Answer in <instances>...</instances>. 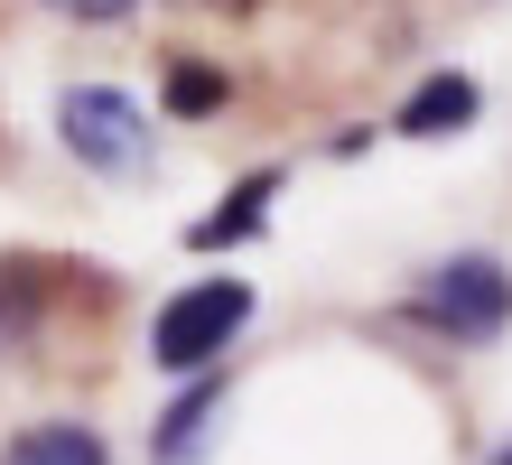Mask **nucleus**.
Returning a JSON list of instances; mask_svg holds the SVG:
<instances>
[{
  "mask_svg": "<svg viewBox=\"0 0 512 465\" xmlns=\"http://www.w3.org/2000/svg\"><path fill=\"white\" fill-rule=\"evenodd\" d=\"M410 317L429 335H447V345H494L512 326V270L494 252H457L410 289Z\"/></svg>",
  "mask_w": 512,
  "mask_h": 465,
  "instance_id": "f257e3e1",
  "label": "nucleus"
},
{
  "mask_svg": "<svg viewBox=\"0 0 512 465\" xmlns=\"http://www.w3.org/2000/svg\"><path fill=\"white\" fill-rule=\"evenodd\" d=\"M243 317H252V279H196V289H177L159 307L149 363H159V372H215L224 345L243 335Z\"/></svg>",
  "mask_w": 512,
  "mask_h": 465,
  "instance_id": "f03ea898",
  "label": "nucleus"
},
{
  "mask_svg": "<svg viewBox=\"0 0 512 465\" xmlns=\"http://www.w3.org/2000/svg\"><path fill=\"white\" fill-rule=\"evenodd\" d=\"M56 140H66L84 168H103V177L149 168V112L122 84H75L66 103H56Z\"/></svg>",
  "mask_w": 512,
  "mask_h": 465,
  "instance_id": "7ed1b4c3",
  "label": "nucleus"
},
{
  "mask_svg": "<svg viewBox=\"0 0 512 465\" xmlns=\"http://www.w3.org/2000/svg\"><path fill=\"white\" fill-rule=\"evenodd\" d=\"M270 196H280V168L243 177V186H233V196H224L215 214H196V224H187V252H243V242H261V224H270Z\"/></svg>",
  "mask_w": 512,
  "mask_h": 465,
  "instance_id": "20e7f679",
  "label": "nucleus"
},
{
  "mask_svg": "<svg viewBox=\"0 0 512 465\" xmlns=\"http://www.w3.org/2000/svg\"><path fill=\"white\" fill-rule=\"evenodd\" d=\"M475 112H485L475 75H429V84H419L401 112H391V131H401V140H447V131H466Z\"/></svg>",
  "mask_w": 512,
  "mask_h": 465,
  "instance_id": "39448f33",
  "label": "nucleus"
},
{
  "mask_svg": "<svg viewBox=\"0 0 512 465\" xmlns=\"http://www.w3.org/2000/svg\"><path fill=\"white\" fill-rule=\"evenodd\" d=\"M215 419H224V382H215V372H196V382L177 391V410L159 419L149 456H159V465H196V447H205V428H215Z\"/></svg>",
  "mask_w": 512,
  "mask_h": 465,
  "instance_id": "423d86ee",
  "label": "nucleus"
},
{
  "mask_svg": "<svg viewBox=\"0 0 512 465\" xmlns=\"http://www.w3.org/2000/svg\"><path fill=\"white\" fill-rule=\"evenodd\" d=\"M0 465H112L94 428H75V419H38V428H19L10 447H0Z\"/></svg>",
  "mask_w": 512,
  "mask_h": 465,
  "instance_id": "0eeeda50",
  "label": "nucleus"
},
{
  "mask_svg": "<svg viewBox=\"0 0 512 465\" xmlns=\"http://www.w3.org/2000/svg\"><path fill=\"white\" fill-rule=\"evenodd\" d=\"M224 93H233V84H224L215 66H168V112H215Z\"/></svg>",
  "mask_w": 512,
  "mask_h": 465,
  "instance_id": "6e6552de",
  "label": "nucleus"
},
{
  "mask_svg": "<svg viewBox=\"0 0 512 465\" xmlns=\"http://www.w3.org/2000/svg\"><path fill=\"white\" fill-rule=\"evenodd\" d=\"M56 19H122V10H140V0H47Z\"/></svg>",
  "mask_w": 512,
  "mask_h": 465,
  "instance_id": "1a4fd4ad",
  "label": "nucleus"
},
{
  "mask_svg": "<svg viewBox=\"0 0 512 465\" xmlns=\"http://www.w3.org/2000/svg\"><path fill=\"white\" fill-rule=\"evenodd\" d=\"M494 465H512V447H503V456H494Z\"/></svg>",
  "mask_w": 512,
  "mask_h": 465,
  "instance_id": "9d476101",
  "label": "nucleus"
}]
</instances>
